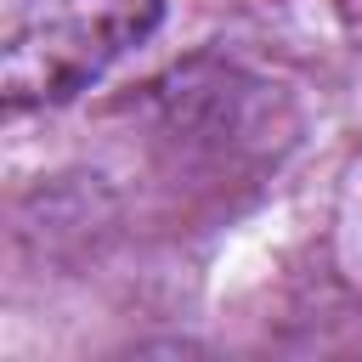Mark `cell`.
I'll list each match as a JSON object with an SVG mask.
<instances>
[{"label":"cell","instance_id":"6da1fadb","mask_svg":"<svg viewBox=\"0 0 362 362\" xmlns=\"http://www.w3.org/2000/svg\"><path fill=\"white\" fill-rule=\"evenodd\" d=\"M164 17V0H0L6 107H51L130 57Z\"/></svg>","mask_w":362,"mask_h":362}]
</instances>
